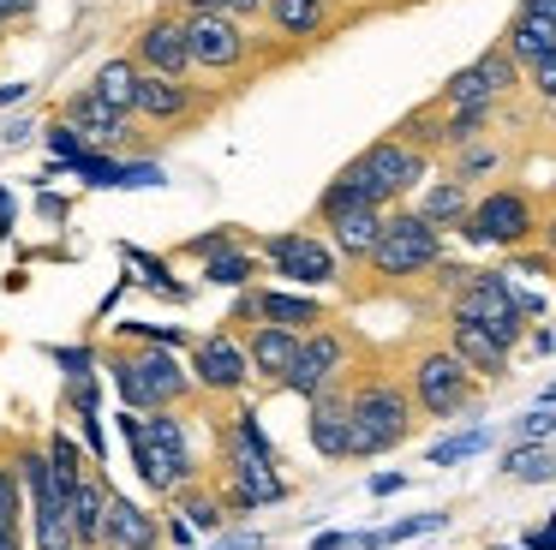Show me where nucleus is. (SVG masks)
Listing matches in <instances>:
<instances>
[{
  "mask_svg": "<svg viewBox=\"0 0 556 550\" xmlns=\"http://www.w3.org/2000/svg\"><path fill=\"white\" fill-rule=\"evenodd\" d=\"M121 442L126 454H132L138 466V485L150 490V497H174V490H186L198 478V454H192V430H186V418L174 413H126L121 407Z\"/></svg>",
  "mask_w": 556,
  "mask_h": 550,
  "instance_id": "f257e3e1",
  "label": "nucleus"
},
{
  "mask_svg": "<svg viewBox=\"0 0 556 550\" xmlns=\"http://www.w3.org/2000/svg\"><path fill=\"white\" fill-rule=\"evenodd\" d=\"M114 389H121L126 413H168V407L192 401V371L174 347H109L102 353Z\"/></svg>",
  "mask_w": 556,
  "mask_h": 550,
  "instance_id": "f03ea898",
  "label": "nucleus"
},
{
  "mask_svg": "<svg viewBox=\"0 0 556 550\" xmlns=\"http://www.w3.org/2000/svg\"><path fill=\"white\" fill-rule=\"evenodd\" d=\"M413 437V395L395 377H365L348 395V461H377Z\"/></svg>",
  "mask_w": 556,
  "mask_h": 550,
  "instance_id": "7ed1b4c3",
  "label": "nucleus"
},
{
  "mask_svg": "<svg viewBox=\"0 0 556 550\" xmlns=\"http://www.w3.org/2000/svg\"><path fill=\"white\" fill-rule=\"evenodd\" d=\"M341 179H348V186H359L365 203L389 210L395 198H407L413 186H425V179H431V150H413V143H401L395 132H389V138L365 143V150L341 167Z\"/></svg>",
  "mask_w": 556,
  "mask_h": 550,
  "instance_id": "20e7f679",
  "label": "nucleus"
},
{
  "mask_svg": "<svg viewBox=\"0 0 556 550\" xmlns=\"http://www.w3.org/2000/svg\"><path fill=\"white\" fill-rule=\"evenodd\" d=\"M365 263H371V275H383V282H413V275L443 263V234L413 210H389L383 234H377V246Z\"/></svg>",
  "mask_w": 556,
  "mask_h": 550,
  "instance_id": "39448f33",
  "label": "nucleus"
},
{
  "mask_svg": "<svg viewBox=\"0 0 556 550\" xmlns=\"http://www.w3.org/2000/svg\"><path fill=\"white\" fill-rule=\"evenodd\" d=\"M222 108V90H204L192 78H156V72H138V102L132 120H144L150 132H192L198 120H210Z\"/></svg>",
  "mask_w": 556,
  "mask_h": 550,
  "instance_id": "423d86ee",
  "label": "nucleus"
},
{
  "mask_svg": "<svg viewBox=\"0 0 556 550\" xmlns=\"http://www.w3.org/2000/svg\"><path fill=\"white\" fill-rule=\"evenodd\" d=\"M407 395H413V413L455 418V413H467V407H472L479 377H472L448 347H425V353L413 359V371H407Z\"/></svg>",
  "mask_w": 556,
  "mask_h": 550,
  "instance_id": "0eeeda50",
  "label": "nucleus"
},
{
  "mask_svg": "<svg viewBox=\"0 0 556 550\" xmlns=\"http://www.w3.org/2000/svg\"><path fill=\"white\" fill-rule=\"evenodd\" d=\"M448 317L460 323H479L484 335H496L503 347H515L527 335V311L515 305V287H508V270H467Z\"/></svg>",
  "mask_w": 556,
  "mask_h": 550,
  "instance_id": "6e6552de",
  "label": "nucleus"
},
{
  "mask_svg": "<svg viewBox=\"0 0 556 550\" xmlns=\"http://www.w3.org/2000/svg\"><path fill=\"white\" fill-rule=\"evenodd\" d=\"M186 36H192V72H216V78H240L257 54V36L233 12H186Z\"/></svg>",
  "mask_w": 556,
  "mask_h": 550,
  "instance_id": "1a4fd4ad",
  "label": "nucleus"
},
{
  "mask_svg": "<svg viewBox=\"0 0 556 550\" xmlns=\"http://www.w3.org/2000/svg\"><path fill=\"white\" fill-rule=\"evenodd\" d=\"M245 246L257 251V258L269 263V275H281L288 287H336L341 282V258L329 251V239H317V234H269V239H252L245 234Z\"/></svg>",
  "mask_w": 556,
  "mask_h": 550,
  "instance_id": "9d476101",
  "label": "nucleus"
},
{
  "mask_svg": "<svg viewBox=\"0 0 556 550\" xmlns=\"http://www.w3.org/2000/svg\"><path fill=\"white\" fill-rule=\"evenodd\" d=\"M532 234H539V210H532V198H527V191H515V186L484 191V198L467 210V222H460V239H467V246L515 251V246H527Z\"/></svg>",
  "mask_w": 556,
  "mask_h": 550,
  "instance_id": "9b49d317",
  "label": "nucleus"
},
{
  "mask_svg": "<svg viewBox=\"0 0 556 550\" xmlns=\"http://www.w3.org/2000/svg\"><path fill=\"white\" fill-rule=\"evenodd\" d=\"M186 371H192V389L198 395H245L252 389V359H245V341L233 329H210L192 335L186 347Z\"/></svg>",
  "mask_w": 556,
  "mask_h": 550,
  "instance_id": "f8f14e48",
  "label": "nucleus"
},
{
  "mask_svg": "<svg viewBox=\"0 0 556 550\" xmlns=\"http://www.w3.org/2000/svg\"><path fill=\"white\" fill-rule=\"evenodd\" d=\"M132 66L156 78H192V36H186L180 7H156L132 36Z\"/></svg>",
  "mask_w": 556,
  "mask_h": 550,
  "instance_id": "ddd939ff",
  "label": "nucleus"
},
{
  "mask_svg": "<svg viewBox=\"0 0 556 550\" xmlns=\"http://www.w3.org/2000/svg\"><path fill=\"white\" fill-rule=\"evenodd\" d=\"M348 359H353V341L341 329H305L300 335V353H293V365H288V377H281V389L288 395H300V401H312V395H324L329 383H341L348 377Z\"/></svg>",
  "mask_w": 556,
  "mask_h": 550,
  "instance_id": "4468645a",
  "label": "nucleus"
},
{
  "mask_svg": "<svg viewBox=\"0 0 556 550\" xmlns=\"http://www.w3.org/2000/svg\"><path fill=\"white\" fill-rule=\"evenodd\" d=\"M288 478H281V461H252V454H222V497L228 509L252 514V509H269V502L288 497Z\"/></svg>",
  "mask_w": 556,
  "mask_h": 550,
  "instance_id": "2eb2a0df",
  "label": "nucleus"
},
{
  "mask_svg": "<svg viewBox=\"0 0 556 550\" xmlns=\"http://www.w3.org/2000/svg\"><path fill=\"white\" fill-rule=\"evenodd\" d=\"M515 84H520V66H515V54L496 42V48H484L472 66H460L455 78L443 84V96H437V102H503Z\"/></svg>",
  "mask_w": 556,
  "mask_h": 550,
  "instance_id": "dca6fc26",
  "label": "nucleus"
},
{
  "mask_svg": "<svg viewBox=\"0 0 556 550\" xmlns=\"http://www.w3.org/2000/svg\"><path fill=\"white\" fill-rule=\"evenodd\" d=\"M61 120H66V126H73L78 138L90 143V150H121L126 132H132V114L109 108L97 90H90V84H85V90H73V96L61 102Z\"/></svg>",
  "mask_w": 556,
  "mask_h": 550,
  "instance_id": "f3484780",
  "label": "nucleus"
},
{
  "mask_svg": "<svg viewBox=\"0 0 556 550\" xmlns=\"http://www.w3.org/2000/svg\"><path fill=\"white\" fill-rule=\"evenodd\" d=\"M102 550H162V514L114 490L102 514Z\"/></svg>",
  "mask_w": 556,
  "mask_h": 550,
  "instance_id": "a211bd4d",
  "label": "nucleus"
},
{
  "mask_svg": "<svg viewBox=\"0 0 556 550\" xmlns=\"http://www.w3.org/2000/svg\"><path fill=\"white\" fill-rule=\"evenodd\" d=\"M240 341H245V359H252V383H269V389H281V377H288L293 353H300V329H281V323H252Z\"/></svg>",
  "mask_w": 556,
  "mask_h": 550,
  "instance_id": "6ab92c4d",
  "label": "nucleus"
},
{
  "mask_svg": "<svg viewBox=\"0 0 556 550\" xmlns=\"http://www.w3.org/2000/svg\"><path fill=\"white\" fill-rule=\"evenodd\" d=\"M269 36H288V42H324L336 30V7L329 0H264Z\"/></svg>",
  "mask_w": 556,
  "mask_h": 550,
  "instance_id": "aec40b11",
  "label": "nucleus"
},
{
  "mask_svg": "<svg viewBox=\"0 0 556 550\" xmlns=\"http://www.w3.org/2000/svg\"><path fill=\"white\" fill-rule=\"evenodd\" d=\"M109 478H102V466H90L85 478H78V490L66 497V521H73V545L78 550H102V514H109Z\"/></svg>",
  "mask_w": 556,
  "mask_h": 550,
  "instance_id": "412c9836",
  "label": "nucleus"
},
{
  "mask_svg": "<svg viewBox=\"0 0 556 550\" xmlns=\"http://www.w3.org/2000/svg\"><path fill=\"white\" fill-rule=\"evenodd\" d=\"M312 418H305V430H312V449L324 454V461H348V389L341 383H329L324 395H312Z\"/></svg>",
  "mask_w": 556,
  "mask_h": 550,
  "instance_id": "4be33fe9",
  "label": "nucleus"
},
{
  "mask_svg": "<svg viewBox=\"0 0 556 550\" xmlns=\"http://www.w3.org/2000/svg\"><path fill=\"white\" fill-rule=\"evenodd\" d=\"M257 323H281V329H324L329 311L317 293H300V287H257Z\"/></svg>",
  "mask_w": 556,
  "mask_h": 550,
  "instance_id": "5701e85b",
  "label": "nucleus"
},
{
  "mask_svg": "<svg viewBox=\"0 0 556 550\" xmlns=\"http://www.w3.org/2000/svg\"><path fill=\"white\" fill-rule=\"evenodd\" d=\"M448 353L460 359V365L472 371V377H508V347L496 341V335H484L479 323H460V317H448Z\"/></svg>",
  "mask_w": 556,
  "mask_h": 550,
  "instance_id": "b1692460",
  "label": "nucleus"
},
{
  "mask_svg": "<svg viewBox=\"0 0 556 550\" xmlns=\"http://www.w3.org/2000/svg\"><path fill=\"white\" fill-rule=\"evenodd\" d=\"M383 215L389 210H348V215H329V251H336L341 263H365L377 246V234H383Z\"/></svg>",
  "mask_w": 556,
  "mask_h": 550,
  "instance_id": "393cba45",
  "label": "nucleus"
},
{
  "mask_svg": "<svg viewBox=\"0 0 556 550\" xmlns=\"http://www.w3.org/2000/svg\"><path fill=\"white\" fill-rule=\"evenodd\" d=\"M503 48L515 54V66L527 72V66H539V60L556 54V24L532 18V12H515V18H508V30H503Z\"/></svg>",
  "mask_w": 556,
  "mask_h": 550,
  "instance_id": "a878e982",
  "label": "nucleus"
},
{
  "mask_svg": "<svg viewBox=\"0 0 556 550\" xmlns=\"http://www.w3.org/2000/svg\"><path fill=\"white\" fill-rule=\"evenodd\" d=\"M467 210H472L467 179L448 174V179H431V186H425V198H419V210H413V215H425V222L443 234V227H460V222H467Z\"/></svg>",
  "mask_w": 556,
  "mask_h": 550,
  "instance_id": "bb28decb",
  "label": "nucleus"
},
{
  "mask_svg": "<svg viewBox=\"0 0 556 550\" xmlns=\"http://www.w3.org/2000/svg\"><path fill=\"white\" fill-rule=\"evenodd\" d=\"M257 275H264V263H257V251L245 246V239H233V246H222L216 258H204V282L210 287H257Z\"/></svg>",
  "mask_w": 556,
  "mask_h": 550,
  "instance_id": "cd10ccee",
  "label": "nucleus"
},
{
  "mask_svg": "<svg viewBox=\"0 0 556 550\" xmlns=\"http://www.w3.org/2000/svg\"><path fill=\"white\" fill-rule=\"evenodd\" d=\"M174 497H180V509H174V514H180V521L192 526V533H216V526L233 514V509H228V497L204 490V478H192V485H186V490H174Z\"/></svg>",
  "mask_w": 556,
  "mask_h": 550,
  "instance_id": "c85d7f7f",
  "label": "nucleus"
},
{
  "mask_svg": "<svg viewBox=\"0 0 556 550\" xmlns=\"http://www.w3.org/2000/svg\"><path fill=\"white\" fill-rule=\"evenodd\" d=\"M90 90H97L109 108H121V114H132V102H138V66H132V54H121V60H102V66H97V78H90Z\"/></svg>",
  "mask_w": 556,
  "mask_h": 550,
  "instance_id": "c756f323",
  "label": "nucleus"
},
{
  "mask_svg": "<svg viewBox=\"0 0 556 550\" xmlns=\"http://www.w3.org/2000/svg\"><path fill=\"white\" fill-rule=\"evenodd\" d=\"M49 473H54V490H61V497H73L78 478L90 473V466H85V442H73L66 430H49Z\"/></svg>",
  "mask_w": 556,
  "mask_h": 550,
  "instance_id": "7c9ffc66",
  "label": "nucleus"
},
{
  "mask_svg": "<svg viewBox=\"0 0 556 550\" xmlns=\"http://www.w3.org/2000/svg\"><path fill=\"white\" fill-rule=\"evenodd\" d=\"M503 473L520 478V485H551L556 478V449H544V442H515V449L503 454Z\"/></svg>",
  "mask_w": 556,
  "mask_h": 550,
  "instance_id": "2f4dec72",
  "label": "nucleus"
},
{
  "mask_svg": "<svg viewBox=\"0 0 556 550\" xmlns=\"http://www.w3.org/2000/svg\"><path fill=\"white\" fill-rule=\"evenodd\" d=\"M228 454H252V461H281L276 442H269V430L257 425L252 407H240V413H233V425H228Z\"/></svg>",
  "mask_w": 556,
  "mask_h": 550,
  "instance_id": "473e14b6",
  "label": "nucleus"
},
{
  "mask_svg": "<svg viewBox=\"0 0 556 550\" xmlns=\"http://www.w3.org/2000/svg\"><path fill=\"white\" fill-rule=\"evenodd\" d=\"M484 449H491V430L472 425V430H460V437L431 442V449H425V461H431V466H455V461H472V454H484Z\"/></svg>",
  "mask_w": 556,
  "mask_h": 550,
  "instance_id": "72a5a7b5",
  "label": "nucleus"
},
{
  "mask_svg": "<svg viewBox=\"0 0 556 550\" xmlns=\"http://www.w3.org/2000/svg\"><path fill=\"white\" fill-rule=\"evenodd\" d=\"M0 526L7 533H25V490H18V473L7 454H0Z\"/></svg>",
  "mask_w": 556,
  "mask_h": 550,
  "instance_id": "f704fd0d",
  "label": "nucleus"
},
{
  "mask_svg": "<svg viewBox=\"0 0 556 550\" xmlns=\"http://www.w3.org/2000/svg\"><path fill=\"white\" fill-rule=\"evenodd\" d=\"M448 514H407V521H395V526H383V533H371V545L377 550H389V545H407V538H419V533H437Z\"/></svg>",
  "mask_w": 556,
  "mask_h": 550,
  "instance_id": "c9c22d12",
  "label": "nucleus"
},
{
  "mask_svg": "<svg viewBox=\"0 0 556 550\" xmlns=\"http://www.w3.org/2000/svg\"><path fill=\"white\" fill-rule=\"evenodd\" d=\"M126 335H138L144 347H174V353L192 347V329H186V323H126Z\"/></svg>",
  "mask_w": 556,
  "mask_h": 550,
  "instance_id": "e433bc0d",
  "label": "nucleus"
},
{
  "mask_svg": "<svg viewBox=\"0 0 556 550\" xmlns=\"http://www.w3.org/2000/svg\"><path fill=\"white\" fill-rule=\"evenodd\" d=\"M479 174H496V150L491 143H460V155H455V179H479Z\"/></svg>",
  "mask_w": 556,
  "mask_h": 550,
  "instance_id": "4c0bfd02",
  "label": "nucleus"
},
{
  "mask_svg": "<svg viewBox=\"0 0 556 550\" xmlns=\"http://www.w3.org/2000/svg\"><path fill=\"white\" fill-rule=\"evenodd\" d=\"M42 138H49V150H54V155H61V167H73V162H78V155H85V150H90V143H85V138H78V132H73V126H66V120H49V126H42Z\"/></svg>",
  "mask_w": 556,
  "mask_h": 550,
  "instance_id": "58836bf2",
  "label": "nucleus"
},
{
  "mask_svg": "<svg viewBox=\"0 0 556 550\" xmlns=\"http://www.w3.org/2000/svg\"><path fill=\"white\" fill-rule=\"evenodd\" d=\"M180 12H233V18H264V0H174Z\"/></svg>",
  "mask_w": 556,
  "mask_h": 550,
  "instance_id": "ea45409f",
  "label": "nucleus"
},
{
  "mask_svg": "<svg viewBox=\"0 0 556 550\" xmlns=\"http://www.w3.org/2000/svg\"><path fill=\"white\" fill-rule=\"evenodd\" d=\"M66 413L85 425V418H97V377H66Z\"/></svg>",
  "mask_w": 556,
  "mask_h": 550,
  "instance_id": "a19ab883",
  "label": "nucleus"
},
{
  "mask_svg": "<svg viewBox=\"0 0 556 550\" xmlns=\"http://www.w3.org/2000/svg\"><path fill=\"white\" fill-rule=\"evenodd\" d=\"M49 359L66 377H97V347H49Z\"/></svg>",
  "mask_w": 556,
  "mask_h": 550,
  "instance_id": "79ce46f5",
  "label": "nucleus"
},
{
  "mask_svg": "<svg viewBox=\"0 0 556 550\" xmlns=\"http://www.w3.org/2000/svg\"><path fill=\"white\" fill-rule=\"evenodd\" d=\"M556 437V407H532L515 425V442H551Z\"/></svg>",
  "mask_w": 556,
  "mask_h": 550,
  "instance_id": "37998d69",
  "label": "nucleus"
},
{
  "mask_svg": "<svg viewBox=\"0 0 556 550\" xmlns=\"http://www.w3.org/2000/svg\"><path fill=\"white\" fill-rule=\"evenodd\" d=\"M233 239H245L240 227H210V234L186 239V251H192V258H216V251H222V246H233Z\"/></svg>",
  "mask_w": 556,
  "mask_h": 550,
  "instance_id": "c03bdc74",
  "label": "nucleus"
},
{
  "mask_svg": "<svg viewBox=\"0 0 556 550\" xmlns=\"http://www.w3.org/2000/svg\"><path fill=\"white\" fill-rule=\"evenodd\" d=\"M222 323H228L233 335H240V329H252V323H257V287H240V293H233V311H228Z\"/></svg>",
  "mask_w": 556,
  "mask_h": 550,
  "instance_id": "a18cd8bd",
  "label": "nucleus"
},
{
  "mask_svg": "<svg viewBox=\"0 0 556 550\" xmlns=\"http://www.w3.org/2000/svg\"><path fill=\"white\" fill-rule=\"evenodd\" d=\"M527 78H532V90H539L544 102H556V54L539 60V66H527Z\"/></svg>",
  "mask_w": 556,
  "mask_h": 550,
  "instance_id": "49530a36",
  "label": "nucleus"
},
{
  "mask_svg": "<svg viewBox=\"0 0 556 550\" xmlns=\"http://www.w3.org/2000/svg\"><path fill=\"white\" fill-rule=\"evenodd\" d=\"M520 550H556V526H532V533L520 538Z\"/></svg>",
  "mask_w": 556,
  "mask_h": 550,
  "instance_id": "de8ad7c7",
  "label": "nucleus"
},
{
  "mask_svg": "<svg viewBox=\"0 0 556 550\" xmlns=\"http://www.w3.org/2000/svg\"><path fill=\"white\" fill-rule=\"evenodd\" d=\"M401 485H407V473H377L371 478V497H395Z\"/></svg>",
  "mask_w": 556,
  "mask_h": 550,
  "instance_id": "09e8293b",
  "label": "nucleus"
},
{
  "mask_svg": "<svg viewBox=\"0 0 556 550\" xmlns=\"http://www.w3.org/2000/svg\"><path fill=\"white\" fill-rule=\"evenodd\" d=\"M515 12H532V18H544V24H556V0H520Z\"/></svg>",
  "mask_w": 556,
  "mask_h": 550,
  "instance_id": "8fccbe9b",
  "label": "nucleus"
},
{
  "mask_svg": "<svg viewBox=\"0 0 556 550\" xmlns=\"http://www.w3.org/2000/svg\"><path fill=\"white\" fill-rule=\"evenodd\" d=\"M216 550H264V538H257V533H233V538H222Z\"/></svg>",
  "mask_w": 556,
  "mask_h": 550,
  "instance_id": "3c124183",
  "label": "nucleus"
},
{
  "mask_svg": "<svg viewBox=\"0 0 556 550\" xmlns=\"http://www.w3.org/2000/svg\"><path fill=\"white\" fill-rule=\"evenodd\" d=\"M30 96V84H0V108H13V102H25Z\"/></svg>",
  "mask_w": 556,
  "mask_h": 550,
  "instance_id": "603ef678",
  "label": "nucleus"
},
{
  "mask_svg": "<svg viewBox=\"0 0 556 550\" xmlns=\"http://www.w3.org/2000/svg\"><path fill=\"white\" fill-rule=\"evenodd\" d=\"M312 550H348V533H317Z\"/></svg>",
  "mask_w": 556,
  "mask_h": 550,
  "instance_id": "864d4df0",
  "label": "nucleus"
},
{
  "mask_svg": "<svg viewBox=\"0 0 556 550\" xmlns=\"http://www.w3.org/2000/svg\"><path fill=\"white\" fill-rule=\"evenodd\" d=\"M0 550H25V533H7V526H0Z\"/></svg>",
  "mask_w": 556,
  "mask_h": 550,
  "instance_id": "5fc2aeb1",
  "label": "nucleus"
},
{
  "mask_svg": "<svg viewBox=\"0 0 556 550\" xmlns=\"http://www.w3.org/2000/svg\"><path fill=\"white\" fill-rule=\"evenodd\" d=\"M539 407H556V377H551V389H544V401Z\"/></svg>",
  "mask_w": 556,
  "mask_h": 550,
  "instance_id": "6e6d98bb",
  "label": "nucleus"
},
{
  "mask_svg": "<svg viewBox=\"0 0 556 550\" xmlns=\"http://www.w3.org/2000/svg\"><path fill=\"white\" fill-rule=\"evenodd\" d=\"M551 246H556V222H551Z\"/></svg>",
  "mask_w": 556,
  "mask_h": 550,
  "instance_id": "4d7b16f0",
  "label": "nucleus"
},
{
  "mask_svg": "<svg viewBox=\"0 0 556 550\" xmlns=\"http://www.w3.org/2000/svg\"><path fill=\"white\" fill-rule=\"evenodd\" d=\"M329 7H341V0H329Z\"/></svg>",
  "mask_w": 556,
  "mask_h": 550,
  "instance_id": "13d9d810",
  "label": "nucleus"
},
{
  "mask_svg": "<svg viewBox=\"0 0 556 550\" xmlns=\"http://www.w3.org/2000/svg\"><path fill=\"white\" fill-rule=\"evenodd\" d=\"M551 526H556V514H551Z\"/></svg>",
  "mask_w": 556,
  "mask_h": 550,
  "instance_id": "bf43d9fd",
  "label": "nucleus"
}]
</instances>
